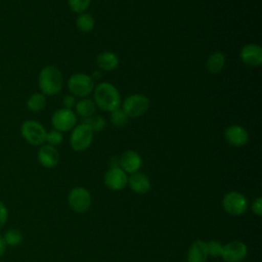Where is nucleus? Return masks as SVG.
Here are the masks:
<instances>
[{"label":"nucleus","mask_w":262,"mask_h":262,"mask_svg":"<svg viewBox=\"0 0 262 262\" xmlns=\"http://www.w3.org/2000/svg\"><path fill=\"white\" fill-rule=\"evenodd\" d=\"M94 102L103 112H113L116 108H119L121 105V95L116 88L110 82H101L94 89Z\"/></svg>","instance_id":"obj_1"},{"label":"nucleus","mask_w":262,"mask_h":262,"mask_svg":"<svg viewBox=\"0 0 262 262\" xmlns=\"http://www.w3.org/2000/svg\"><path fill=\"white\" fill-rule=\"evenodd\" d=\"M62 84V75L56 67L46 66L40 71L38 77V85L42 94L53 96L61 90Z\"/></svg>","instance_id":"obj_2"},{"label":"nucleus","mask_w":262,"mask_h":262,"mask_svg":"<svg viewBox=\"0 0 262 262\" xmlns=\"http://www.w3.org/2000/svg\"><path fill=\"white\" fill-rule=\"evenodd\" d=\"M68 89L75 97H86L94 89V82L91 76L83 73L72 75L68 80Z\"/></svg>","instance_id":"obj_3"},{"label":"nucleus","mask_w":262,"mask_h":262,"mask_svg":"<svg viewBox=\"0 0 262 262\" xmlns=\"http://www.w3.org/2000/svg\"><path fill=\"white\" fill-rule=\"evenodd\" d=\"M20 133L29 144L39 146L45 142L47 132L39 122L27 120L20 126Z\"/></svg>","instance_id":"obj_4"},{"label":"nucleus","mask_w":262,"mask_h":262,"mask_svg":"<svg viewBox=\"0 0 262 262\" xmlns=\"http://www.w3.org/2000/svg\"><path fill=\"white\" fill-rule=\"evenodd\" d=\"M149 107V99L140 93L127 96L122 104V110L128 118H137L144 115Z\"/></svg>","instance_id":"obj_5"},{"label":"nucleus","mask_w":262,"mask_h":262,"mask_svg":"<svg viewBox=\"0 0 262 262\" xmlns=\"http://www.w3.org/2000/svg\"><path fill=\"white\" fill-rule=\"evenodd\" d=\"M92 139L93 131L88 126L81 123L72 129L70 144L74 150L83 151L90 146Z\"/></svg>","instance_id":"obj_6"},{"label":"nucleus","mask_w":262,"mask_h":262,"mask_svg":"<svg viewBox=\"0 0 262 262\" xmlns=\"http://www.w3.org/2000/svg\"><path fill=\"white\" fill-rule=\"evenodd\" d=\"M77 123V117L72 110L59 108L56 110L51 117V124L54 130L59 132H68L72 130Z\"/></svg>","instance_id":"obj_7"},{"label":"nucleus","mask_w":262,"mask_h":262,"mask_svg":"<svg viewBox=\"0 0 262 262\" xmlns=\"http://www.w3.org/2000/svg\"><path fill=\"white\" fill-rule=\"evenodd\" d=\"M222 205L226 213L238 216L246 212L248 208V201L242 193L237 191H230L224 195Z\"/></svg>","instance_id":"obj_8"},{"label":"nucleus","mask_w":262,"mask_h":262,"mask_svg":"<svg viewBox=\"0 0 262 262\" xmlns=\"http://www.w3.org/2000/svg\"><path fill=\"white\" fill-rule=\"evenodd\" d=\"M68 203L73 211L83 213L91 205L90 192L85 187H75L68 195Z\"/></svg>","instance_id":"obj_9"},{"label":"nucleus","mask_w":262,"mask_h":262,"mask_svg":"<svg viewBox=\"0 0 262 262\" xmlns=\"http://www.w3.org/2000/svg\"><path fill=\"white\" fill-rule=\"evenodd\" d=\"M242 62L251 68H257L262 64V48L258 44L249 43L242 47L239 51Z\"/></svg>","instance_id":"obj_10"},{"label":"nucleus","mask_w":262,"mask_h":262,"mask_svg":"<svg viewBox=\"0 0 262 262\" xmlns=\"http://www.w3.org/2000/svg\"><path fill=\"white\" fill-rule=\"evenodd\" d=\"M247 247L243 242L232 241L222 248L221 257L226 262H241L247 256Z\"/></svg>","instance_id":"obj_11"},{"label":"nucleus","mask_w":262,"mask_h":262,"mask_svg":"<svg viewBox=\"0 0 262 262\" xmlns=\"http://www.w3.org/2000/svg\"><path fill=\"white\" fill-rule=\"evenodd\" d=\"M104 183L113 190H121L127 185L128 177L122 168H110L104 175Z\"/></svg>","instance_id":"obj_12"},{"label":"nucleus","mask_w":262,"mask_h":262,"mask_svg":"<svg viewBox=\"0 0 262 262\" xmlns=\"http://www.w3.org/2000/svg\"><path fill=\"white\" fill-rule=\"evenodd\" d=\"M224 138L232 146H243L249 141V133L241 125H230L224 131Z\"/></svg>","instance_id":"obj_13"},{"label":"nucleus","mask_w":262,"mask_h":262,"mask_svg":"<svg viewBox=\"0 0 262 262\" xmlns=\"http://www.w3.org/2000/svg\"><path fill=\"white\" fill-rule=\"evenodd\" d=\"M39 163L45 168H54L59 162V152L55 146L42 144L37 152Z\"/></svg>","instance_id":"obj_14"},{"label":"nucleus","mask_w":262,"mask_h":262,"mask_svg":"<svg viewBox=\"0 0 262 262\" xmlns=\"http://www.w3.org/2000/svg\"><path fill=\"white\" fill-rule=\"evenodd\" d=\"M119 160H120V168H122L125 172H128L130 174L137 172L141 167V163H142V160L139 154L132 149H128L124 151Z\"/></svg>","instance_id":"obj_15"},{"label":"nucleus","mask_w":262,"mask_h":262,"mask_svg":"<svg viewBox=\"0 0 262 262\" xmlns=\"http://www.w3.org/2000/svg\"><path fill=\"white\" fill-rule=\"evenodd\" d=\"M128 183L130 188L136 193H145L150 188V182L148 177L141 172H134L128 178Z\"/></svg>","instance_id":"obj_16"},{"label":"nucleus","mask_w":262,"mask_h":262,"mask_svg":"<svg viewBox=\"0 0 262 262\" xmlns=\"http://www.w3.org/2000/svg\"><path fill=\"white\" fill-rule=\"evenodd\" d=\"M208 258L207 243L198 239L191 244L188 249L187 259L188 262H206Z\"/></svg>","instance_id":"obj_17"},{"label":"nucleus","mask_w":262,"mask_h":262,"mask_svg":"<svg viewBox=\"0 0 262 262\" xmlns=\"http://www.w3.org/2000/svg\"><path fill=\"white\" fill-rule=\"evenodd\" d=\"M96 64L102 71L112 72L118 67L119 58L112 51H103L96 56Z\"/></svg>","instance_id":"obj_18"},{"label":"nucleus","mask_w":262,"mask_h":262,"mask_svg":"<svg viewBox=\"0 0 262 262\" xmlns=\"http://www.w3.org/2000/svg\"><path fill=\"white\" fill-rule=\"evenodd\" d=\"M225 55L221 51L211 53L206 61V69L210 74H217L221 72L225 66Z\"/></svg>","instance_id":"obj_19"},{"label":"nucleus","mask_w":262,"mask_h":262,"mask_svg":"<svg viewBox=\"0 0 262 262\" xmlns=\"http://www.w3.org/2000/svg\"><path fill=\"white\" fill-rule=\"evenodd\" d=\"M76 112L79 116L83 118H87L92 116L95 113L96 105L95 102L90 98H82L78 102H76Z\"/></svg>","instance_id":"obj_20"},{"label":"nucleus","mask_w":262,"mask_h":262,"mask_svg":"<svg viewBox=\"0 0 262 262\" xmlns=\"http://www.w3.org/2000/svg\"><path fill=\"white\" fill-rule=\"evenodd\" d=\"M46 104V97L41 92H37L32 94L27 100V107L29 111L33 113L41 112Z\"/></svg>","instance_id":"obj_21"},{"label":"nucleus","mask_w":262,"mask_h":262,"mask_svg":"<svg viewBox=\"0 0 262 262\" xmlns=\"http://www.w3.org/2000/svg\"><path fill=\"white\" fill-rule=\"evenodd\" d=\"M94 18L91 14L89 13H80L76 19V25L77 28L79 29V31L83 32V33H89L93 30L94 28Z\"/></svg>","instance_id":"obj_22"},{"label":"nucleus","mask_w":262,"mask_h":262,"mask_svg":"<svg viewBox=\"0 0 262 262\" xmlns=\"http://www.w3.org/2000/svg\"><path fill=\"white\" fill-rule=\"evenodd\" d=\"M2 237H3L6 246L13 247V248L19 246L23 242V233L20 232V230H18L16 228H10V229L6 230Z\"/></svg>","instance_id":"obj_23"},{"label":"nucleus","mask_w":262,"mask_h":262,"mask_svg":"<svg viewBox=\"0 0 262 262\" xmlns=\"http://www.w3.org/2000/svg\"><path fill=\"white\" fill-rule=\"evenodd\" d=\"M83 124L88 126L93 132L94 131H101L105 127V120L102 116H90L87 118H84Z\"/></svg>","instance_id":"obj_24"},{"label":"nucleus","mask_w":262,"mask_h":262,"mask_svg":"<svg viewBox=\"0 0 262 262\" xmlns=\"http://www.w3.org/2000/svg\"><path fill=\"white\" fill-rule=\"evenodd\" d=\"M111 122L115 127L122 128L128 123V116L122 108H116L115 111L111 112Z\"/></svg>","instance_id":"obj_25"},{"label":"nucleus","mask_w":262,"mask_h":262,"mask_svg":"<svg viewBox=\"0 0 262 262\" xmlns=\"http://www.w3.org/2000/svg\"><path fill=\"white\" fill-rule=\"evenodd\" d=\"M90 3L91 0H68V4L71 10L79 14L85 12L90 6Z\"/></svg>","instance_id":"obj_26"},{"label":"nucleus","mask_w":262,"mask_h":262,"mask_svg":"<svg viewBox=\"0 0 262 262\" xmlns=\"http://www.w3.org/2000/svg\"><path fill=\"white\" fill-rule=\"evenodd\" d=\"M63 140V136L62 133L57 131V130H51L49 132L46 133V138L45 141L47 142V144L52 145V146H56L59 145Z\"/></svg>","instance_id":"obj_27"},{"label":"nucleus","mask_w":262,"mask_h":262,"mask_svg":"<svg viewBox=\"0 0 262 262\" xmlns=\"http://www.w3.org/2000/svg\"><path fill=\"white\" fill-rule=\"evenodd\" d=\"M223 246L218 241H210L207 243V252L208 256L212 257H219L221 256Z\"/></svg>","instance_id":"obj_28"},{"label":"nucleus","mask_w":262,"mask_h":262,"mask_svg":"<svg viewBox=\"0 0 262 262\" xmlns=\"http://www.w3.org/2000/svg\"><path fill=\"white\" fill-rule=\"evenodd\" d=\"M8 219V210L5 204L0 201V228H2Z\"/></svg>","instance_id":"obj_29"},{"label":"nucleus","mask_w":262,"mask_h":262,"mask_svg":"<svg viewBox=\"0 0 262 262\" xmlns=\"http://www.w3.org/2000/svg\"><path fill=\"white\" fill-rule=\"evenodd\" d=\"M62 104H63L64 108L72 110L76 105V98H75V96L72 95V94L66 95L63 97V99H62Z\"/></svg>","instance_id":"obj_30"},{"label":"nucleus","mask_w":262,"mask_h":262,"mask_svg":"<svg viewBox=\"0 0 262 262\" xmlns=\"http://www.w3.org/2000/svg\"><path fill=\"white\" fill-rule=\"evenodd\" d=\"M252 210L254 212V214H256L257 216H261L262 215V199L258 198L252 205Z\"/></svg>","instance_id":"obj_31"},{"label":"nucleus","mask_w":262,"mask_h":262,"mask_svg":"<svg viewBox=\"0 0 262 262\" xmlns=\"http://www.w3.org/2000/svg\"><path fill=\"white\" fill-rule=\"evenodd\" d=\"M6 248H7V246H6V244H5L4 239H3V237L0 236V257H2V256L5 254Z\"/></svg>","instance_id":"obj_32"},{"label":"nucleus","mask_w":262,"mask_h":262,"mask_svg":"<svg viewBox=\"0 0 262 262\" xmlns=\"http://www.w3.org/2000/svg\"><path fill=\"white\" fill-rule=\"evenodd\" d=\"M100 77H101V74H100V73H96V72H94V73H93V77H91V78H94V79H100Z\"/></svg>","instance_id":"obj_33"}]
</instances>
